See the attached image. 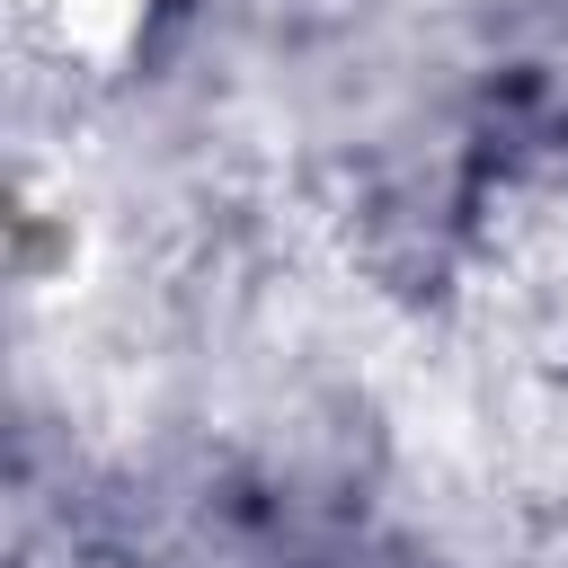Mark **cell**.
<instances>
[{"label": "cell", "instance_id": "1", "mask_svg": "<svg viewBox=\"0 0 568 568\" xmlns=\"http://www.w3.org/2000/svg\"><path fill=\"white\" fill-rule=\"evenodd\" d=\"M133 18H142V0H62V36L80 53H115L133 36Z\"/></svg>", "mask_w": 568, "mask_h": 568}, {"label": "cell", "instance_id": "2", "mask_svg": "<svg viewBox=\"0 0 568 568\" xmlns=\"http://www.w3.org/2000/svg\"><path fill=\"white\" fill-rule=\"evenodd\" d=\"M559 462H568V426H559Z\"/></svg>", "mask_w": 568, "mask_h": 568}]
</instances>
